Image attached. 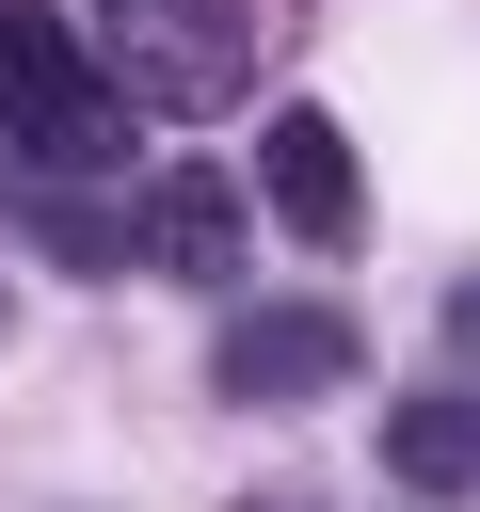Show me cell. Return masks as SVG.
Returning a JSON list of instances; mask_svg holds the SVG:
<instances>
[{
    "label": "cell",
    "instance_id": "1",
    "mask_svg": "<svg viewBox=\"0 0 480 512\" xmlns=\"http://www.w3.org/2000/svg\"><path fill=\"white\" fill-rule=\"evenodd\" d=\"M0 144H16V176H48V192L128 176V80L80 48L64 0H0Z\"/></svg>",
    "mask_w": 480,
    "mask_h": 512
},
{
    "label": "cell",
    "instance_id": "2",
    "mask_svg": "<svg viewBox=\"0 0 480 512\" xmlns=\"http://www.w3.org/2000/svg\"><path fill=\"white\" fill-rule=\"evenodd\" d=\"M80 48L128 80V112H224L256 80V16L240 0H96Z\"/></svg>",
    "mask_w": 480,
    "mask_h": 512
},
{
    "label": "cell",
    "instance_id": "3",
    "mask_svg": "<svg viewBox=\"0 0 480 512\" xmlns=\"http://www.w3.org/2000/svg\"><path fill=\"white\" fill-rule=\"evenodd\" d=\"M240 256H256V192H240L224 160H160V176H144V208H128V272L224 288Z\"/></svg>",
    "mask_w": 480,
    "mask_h": 512
},
{
    "label": "cell",
    "instance_id": "4",
    "mask_svg": "<svg viewBox=\"0 0 480 512\" xmlns=\"http://www.w3.org/2000/svg\"><path fill=\"white\" fill-rule=\"evenodd\" d=\"M256 208H272L288 240L352 256V240H368V160H352V128H336V112H272V128H256Z\"/></svg>",
    "mask_w": 480,
    "mask_h": 512
},
{
    "label": "cell",
    "instance_id": "5",
    "mask_svg": "<svg viewBox=\"0 0 480 512\" xmlns=\"http://www.w3.org/2000/svg\"><path fill=\"white\" fill-rule=\"evenodd\" d=\"M208 384L256 400V416H288V400H320V384H368V352H352L336 304H240L224 352H208Z\"/></svg>",
    "mask_w": 480,
    "mask_h": 512
},
{
    "label": "cell",
    "instance_id": "6",
    "mask_svg": "<svg viewBox=\"0 0 480 512\" xmlns=\"http://www.w3.org/2000/svg\"><path fill=\"white\" fill-rule=\"evenodd\" d=\"M384 480L400 496H480V384H416L384 416Z\"/></svg>",
    "mask_w": 480,
    "mask_h": 512
},
{
    "label": "cell",
    "instance_id": "7",
    "mask_svg": "<svg viewBox=\"0 0 480 512\" xmlns=\"http://www.w3.org/2000/svg\"><path fill=\"white\" fill-rule=\"evenodd\" d=\"M448 368H480V288H448Z\"/></svg>",
    "mask_w": 480,
    "mask_h": 512
}]
</instances>
